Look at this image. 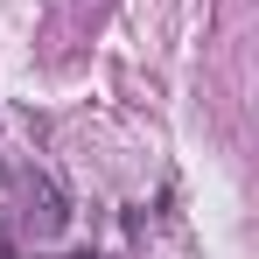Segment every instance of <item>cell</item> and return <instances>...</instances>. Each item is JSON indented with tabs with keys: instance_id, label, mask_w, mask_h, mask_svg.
<instances>
[{
	"instance_id": "cell-1",
	"label": "cell",
	"mask_w": 259,
	"mask_h": 259,
	"mask_svg": "<svg viewBox=\"0 0 259 259\" xmlns=\"http://www.w3.org/2000/svg\"><path fill=\"white\" fill-rule=\"evenodd\" d=\"M28 224H35V238H56V231L70 224V203H63V189H56L49 175H35V210H28Z\"/></svg>"
}]
</instances>
